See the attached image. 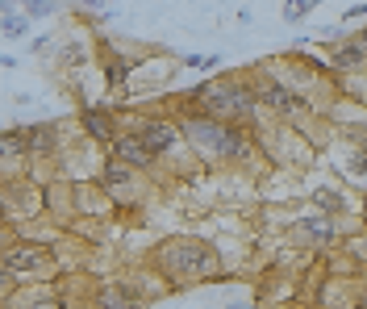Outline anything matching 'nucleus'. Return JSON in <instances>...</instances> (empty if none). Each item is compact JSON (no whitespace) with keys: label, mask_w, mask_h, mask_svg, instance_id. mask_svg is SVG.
<instances>
[{"label":"nucleus","mask_w":367,"mask_h":309,"mask_svg":"<svg viewBox=\"0 0 367 309\" xmlns=\"http://www.w3.org/2000/svg\"><path fill=\"white\" fill-rule=\"evenodd\" d=\"M150 260H154V272L167 280V293H180V288L200 284V280H217L226 272L217 247H209L204 238H192V234L159 238L150 251Z\"/></svg>","instance_id":"nucleus-1"},{"label":"nucleus","mask_w":367,"mask_h":309,"mask_svg":"<svg viewBox=\"0 0 367 309\" xmlns=\"http://www.w3.org/2000/svg\"><path fill=\"white\" fill-rule=\"evenodd\" d=\"M184 105L217 117V122H230V126H242V130H259V122H263V109H259V96H254V76L246 71H230L213 84H196L188 92Z\"/></svg>","instance_id":"nucleus-2"},{"label":"nucleus","mask_w":367,"mask_h":309,"mask_svg":"<svg viewBox=\"0 0 367 309\" xmlns=\"http://www.w3.org/2000/svg\"><path fill=\"white\" fill-rule=\"evenodd\" d=\"M254 96H259V109L263 113H276L284 126H292V130H300L309 117H313V105L300 96V88H292V84H284V80H272L268 71H259L254 76Z\"/></svg>","instance_id":"nucleus-3"},{"label":"nucleus","mask_w":367,"mask_h":309,"mask_svg":"<svg viewBox=\"0 0 367 309\" xmlns=\"http://www.w3.org/2000/svg\"><path fill=\"white\" fill-rule=\"evenodd\" d=\"M42 209H46V192H42L29 176L0 180V226H25V222H38Z\"/></svg>","instance_id":"nucleus-4"},{"label":"nucleus","mask_w":367,"mask_h":309,"mask_svg":"<svg viewBox=\"0 0 367 309\" xmlns=\"http://www.w3.org/2000/svg\"><path fill=\"white\" fill-rule=\"evenodd\" d=\"M0 264H5L13 272V280H42L50 272H59V255L55 247H46V242H29V238H13L5 247V255H0Z\"/></svg>","instance_id":"nucleus-5"},{"label":"nucleus","mask_w":367,"mask_h":309,"mask_svg":"<svg viewBox=\"0 0 367 309\" xmlns=\"http://www.w3.org/2000/svg\"><path fill=\"white\" fill-rule=\"evenodd\" d=\"M96 188H100L104 201H113L117 209H138V205L146 201V188L150 184H146V172H134V168H126L117 159H104Z\"/></svg>","instance_id":"nucleus-6"},{"label":"nucleus","mask_w":367,"mask_h":309,"mask_svg":"<svg viewBox=\"0 0 367 309\" xmlns=\"http://www.w3.org/2000/svg\"><path fill=\"white\" fill-rule=\"evenodd\" d=\"M126 122H130L126 130H134L159 163L167 159V154H176V150L184 146L180 126H176V117H167V113H142V117H126Z\"/></svg>","instance_id":"nucleus-7"},{"label":"nucleus","mask_w":367,"mask_h":309,"mask_svg":"<svg viewBox=\"0 0 367 309\" xmlns=\"http://www.w3.org/2000/svg\"><path fill=\"white\" fill-rule=\"evenodd\" d=\"M292 242L305 251H330L338 242V222L330 214H309L292 222Z\"/></svg>","instance_id":"nucleus-8"},{"label":"nucleus","mask_w":367,"mask_h":309,"mask_svg":"<svg viewBox=\"0 0 367 309\" xmlns=\"http://www.w3.org/2000/svg\"><path fill=\"white\" fill-rule=\"evenodd\" d=\"M326 67L334 76H363V67H367V34L355 30V34L338 38L334 50H330V59H326Z\"/></svg>","instance_id":"nucleus-9"},{"label":"nucleus","mask_w":367,"mask_h":309,"mask_svg":"<svg viewBox=\"0 0 367 309\" xmlns=\"http://www.w3.org/2000/svg\"><path fill=\"white\" fill-rule=\"evenodd\" d=\"M104 150H109V159H117V163H126V168H134V172H154V168H159V159L146 150V142H142L134 130H126V126L117 130V138L104 146Z\"/></svg>","instance_id":"nucleus-10"},{"label":"nucleus","mask_w":367,"mask_h":309,"mask_svg":"<svg viewBox=\"0 0 367 309\" xmlns=\"http://www.w3.org/2000/svg\"><path fill=\"white\" fill-rule=\"evenodd\" d=\"M146 293H138L134 280H104L92 288V309H142Z\"/></svg>","instance_id":"nucleus-11"},{"label":"nucleus","mask_w":367,"mask_h":309,"mask_svg":"<svg viewBox=\"0 0 367 309\" xmlns=\"http://www.w3.org/2000/svg\"><path fill=\"white\" fill-rule=\"evenodd\" d=\"M80 130H84L88 142L109 146V142L117 138V130H121V117H117L113 109H104V105H84V109H80Z\"/></svg>","instance_id":"nucleus-12"},{"label":"nucleus","mask_w":367,"mask_h":309,"mask_svg":"<svg viewBox=\"0 0 367 309\" xmlns=\"http://www.w3.org/2000/svg\"><path fill=\"white\" fill-rule=\"evenodd\" d=\"M25 168H29V150H25V134H21V126L0 130V180L25 176Z\"/></svg>","instance_id":"nucleus-13"},{"label":"nucleus","mask_w":367,"mask_h":309,"mask_svg":"<svg viewBox=\"0 0 367 309\" xmlns=\"http://www.w3.org/2000/svg\"><path fill=\"white\" fill-rule=\"evenodd\" d=\"M25 134V150H29V163H50L59 154V126L55 122H34L21 126Z\"/></svg>","instance_id":"nucleus-14"},{"label":"nucleus","mask_w":367,"mask_h":309,"mask_svg":"<svg viewBox=\"0 0 367 309\" xmlns=\"http://www.w3.org/2000/svg\"><path fill=\"white\" fill-rule=\"evenodd\" d=\"M21 309H67V297H59V288H38L21 301Z\"/></svg>","instance_id":"nucleus-15"},{"label":"nucleus","mask_w":367,"mask_h":309,"mask_svg":"<svg viewBox=\"0 0 367 309\" xmlns=\"http://www.w3.org/2000/svg\"><path fill=\"white\" fill-rule=\"evenodd\" d=\"M313 205H318V209L322 214H346V196L342 192H334V188H318V192H313Z\"/></svg>","instance_id":"nucleus-16"},{"label":"nucleus","mask_w":367,"mask_h":309,"mask_svg":"<svg viewBox=\"0 0 367 309\" xmlns=\"http://www.w3.org/2000/svg\"><path fill=\"white\" fill-rule=\"evenodd\" d=\"M88 59H92V46L88 42H67L63 55H59L63 67H88Z\"/></svg>","instance_id":"nucleus-17"},{"label":"nucleus","mask_w":367,"mask_h":309,"mask_svg":"<svg viewBox=\"0 0 367 309\" xmlns=\"http://www.w3.org/2000/svg\"><path fill=\"white\" fill-rule=\"evenodd\" d=\"M25 34H29V17H25V13H9V17H0V38L17 42V38H25Z\"/></svg>","instance_id":"nucleus-18"},{"label":"nucleus","mask_w":367,"mask_h":309,"mask_svg":"<svg viewBox=\"0 0 367 309\" xmlns=\"http://www.w3.org/2000/svg\"><path fill=\"white\" fill-rule=\"evenodd\" d=\"M17 293H21V284L13 280V272H9L5 264H0V309H5V305H9V301L17 297Z\"/></svg>","instance_id":"nucleus-19"},{"label":"nucleus","mask_w":367,"mask_h":309,"mask_svg":"<svg viewBox=\"0 0 367 309\" xmlns=\"http://www.w3.org/2000/svg\"><path fill=\"white\" fill-rule=\"evenodd\" d=\"M313 9H318V0H288V5H284V21H300Z\"/></svg>","instance_id":"nucleus-20"},{"label":"nucleus","mask_w":367,"mask_h":309,"mask_svg":"<svg viewBox=\"0 0 367 309\" xmlns=\"http://www.w3.org/2000/svg\"><path fill=\"white\" fill-rule=\"evenodd\" d=\"M29 21H38V17H50V13H55V0H34V5H25L21 9Z\"/></svg>","instance_id":"nucleus-21"},{"label":"nucleus","mask_w":367,"mask_h":309,"mask_svg":"<svg viewBox=\"0 0 367 309\" xmlns=\"http://www.w3.org/2000/svg\"><path fill=\"white\" fill-rule=\"evenodd\" d=\"M363 17H367V5H363V0H355V5L346 9V17H342V21H363Z\"/></svg>","instance_id":"nucleus-22"},{"label":"nucleus","mask_w":367,"mask_h":309,"mask_svg":"<svg viewBox=\"0 0 367 309\" xmlns=\"http://www.w3.org/2000/svg\"><path fill=\"white\" fill-rule=\"evenodd\" d=\"M196 67H200V71H217V67H222V55H200Z\"/></svg>","instance_id":"nucleus-23"},{"label":"nucleus","mask_w":367,"mask_h":309,"mask_svg":"<svg viewBox=\"0 0 367 309\" xmlns=\"http://www.w3.org/2000/svg\"><path fill=\"white\" fill-rule=\"evenodd\" d=\"M50 42H55V38L42 34V38H34V46H29V50H34V55H42V50H50Z\"/></svg>","instance_id":"nucleus-24"},{"label":"nucleus","mask_w":367,"mask_h":309,"mask_svg":"<svg viewBox=\"0 0 367 309\" xmlns=\"http://www.w3.org/2000/svg\"><path fill=\"white\" fill-rule=\"evenodd\" d=\"M13 242V230H5V226H0V255H5V247Z\"/></svg>","instance_id":"nucleus-25"},{"label":"nucleus","mask_w":367,"mask_h":309,"mask_svg":"<svg viewBox=\"0 0 367 309\" xmlns=\"http://www.w3.org/2000/svg\"><path fill=\"white\" fill-rule=\"evenodd\" d=\"M96 9H104V0H84V13H96Z\"/></svg>","instance_id":"nucleus-26"},{"label":"nucleus","mask_w":367,"mask_h":309,"mask_svg":"<svg viewBox=\"0 0 367 309\" xmlns=\"http://www.w3.org/2000/svg\"><path fill=\"white\" fill-rule=\"evenodd\" d=\"M230 309H254V305H246V301H234V305H230Z\"/></svg>","instance_id":"nucleus-27"},{"label":"nucleus","mask_w":367,"mask_h":309,"mask_svg":"<svg viewBox=\"0 0 367 309\" xmlns=\"http://www.w3.org/2000/svg\"><path fill=\"white\" fill-rule=\"evenodd\" d=\"M13 5H21V9H25V5H34V0H13Z\"/></svg>","instance_id":"nucleus-28"},{"label":"nucleus","mask_w":367,"mask_h":309,"mask_svg":"<svg viewBox=\"0 0 367 309\" xmlns=\"http://www.w3.org/2000/svg\"><path fill=\"white\" fill-rule=\"evenodd\" d=\"M318 309H326V305H318Z\"/></svg>","instance_id":"nucleus-29"}]
</instances>
